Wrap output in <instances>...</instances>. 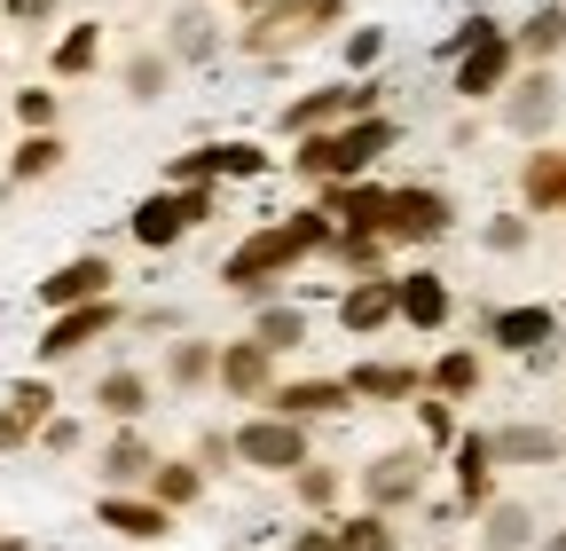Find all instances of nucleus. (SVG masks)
<instances>
[{
	"label": "nucleus",
	"instance_id": "obj_39",
	"mask_svg": "<svg viewBox=\"0 0 566 551\" xmlns=\"http://www.w3.org/2000/svg\"><path fill=\"white\" fill-rule=\"evenodd\" d=\"M292 480H300V505H307V512H331V505H338V489H346L338 465H315V457H307Z\"/></svg>",
	"mask_w": 566,
	"mask_h": 551
},
{
	"label": "nucleus",
	"instance_id": "obj_42",
	"mask_svg": "<svg viewBox=\"0 0 566 551\" xmlns=\"http://www.w3.org/2000/svg\"><path fill=\"white\" fill-rule=\"evenodd\" d=\"M378 55H386V32H378V24H354V32H346V72H354V80H370Z\"/></svg>",
	"mask_w": 566,
	"mask_h": 551
},
{
	"label": "nucleus",
	"instance_id": "obj_36",
	"mask_svg": "<svg viewBox=\"0 0 566 551\" xmlns=\"http://www.w3.org/2000/svg\"><path fill=\"white\" fill-rule=\"evenodd\" d=\"M55 166H63V134L48 126V134H24V143H17L9 181H40V174H55Z\"/></svg>",
	"mask_w": 566,
	"mask_h": 551
},
{
	"label": "nucleus",
	"instance_id": "obj_37",
	"mask_svg": "<svg viewBox=\"0 0 566 551\" xmlns=\"http://www.w3.org/2000/svg\"><path fill=\"white\" fill-rule=\"evenodd\" d=\"M331 536H338V551H394V528H386V512H363V520H331Z\"/></svg>",
	"mask_w": 566,
	"mask_h": 551
},
{
	"label": "nucleus",
	"instance_id": "obj_5",
	"mask_svg": "<svg viewBox=\"0 0 566 551\" xmlns=\"http://www.w3.org/2000/svg\"><path fill=\"white\" fill-rule=\"evenodd\" d=\"M457 229V205L433 181H401L386 189V245H441Z\"/></svg>",
	"mask_w": 566,
	"mask_h": 551
},
{
	"label": "nucleus",
	"instance_id": "obj_23",
	"mask_svg": "<svg viewBox=\"0 0 566 551\" xmlns=\"http://www.w3.org/2000/svg\"><path fill=\"white\" fill-rule=\"evenodd\" d=\"M495 465H558L566 457V434L558 426H495Z\"/></svg>",
	"mask_w": 566,
	"mask_h": 551
},
{
	"label": "nucleus",
	"instance_id": "obj_40",
	"mask_svg": "<svg viewBox=\"0 0 566 551\" xmlns=\"http://www.w3.org/2000/svg\"><path fill=\"white\" fill-rule=\"evenodd\" d=\"M166 80H174V55H134V63H126V95H134V103H158Z\"/></svg>",
	"mask_w": 566,
	"mask_h": 551
},
{
	"label": "nucleus",
	"instance_id": "obj_10",
	"mask_svg": "<svg viewBox=\"0 0 566 551\" xmlns=\"http://www.w3.org/2000/svg\"><path fill=\"white\" fill-rule=\"evenodd\" d=\"M512 72H520L512 32H488L480 48H464V55L449 63V87H457L464 103H488V95H504V87H512Z\"/></svg>",
	"mask_w": 566,
	"mask_h": 551
},
{
	"label": "nucleus",
	"instance_id": "obj_4",
	"mask_svg": "<svg viewBox=\"0 0 566 551\" xmlns=\"http://www.w3.org/2000/svg\"><path fill=\"white\" fill-rule=\"evenodd\" d=\"M205 221H212V189H205V181H189V189L166 181V189H150V197L126 214V229H134L142 252H174V245H181L189 229H205Z\"/></svg>",
	"mask_w": 566,
	"mask_h": 551
},
{
	"label": "nucleus",
	"instance_id": "obj_8",
	"mask_svg": "<svg viewBox=\"0 0 566 551\" xmlns=\"http://www.w3.org/2000/svg\"><path fill=\"white\" fill-rule=\"evenodd\" d=\"M126 323V308H118V292L111 300H87V308H55L48 315V331H40V363H71V355H87L103 331H118Z\"/></svg>",
	"mask_w": 566,
	"mask_h": 551
},
{
	"label": "nucleus",
	"instance_id": "obj_11",
	"mask_svg": "<svg viewBox=\"0 0 566 551\" xmlns=\"http://www.w3.org/2000/svg\"><path fill=\"white\" fill-rule=\"evenodd\" d=\"M480 331H488V347H504V355H543L551 339H558V308H543V300L488 308V315H480Z\"/></svg>",
	"mask_w": 566,
	"mask_h": 551
},
{
	"label": "nucleus",
	"instance_id": "obj_30",
	"mask_svg": "<svg viewBox=\"0 0 566 551\" xmlns=\"http://www.w3.org/2000/svg\"><path fill=\"white\" fill-rule=\"evenodd\" d=\"M424 394H441V402H472V394H480V355H472V347H449L433 371H424Z\"/></svg>",
	"mask_w": 566,
	"mask_h": 551
},
{
	"label": "nucleus",
	"instance_id": "obj_16",
	"mask_svg": "<svg viewBox=\"0 0 566 551\" xmlns=\"http://www.w3.org/2000/svg\"><path fill=\"white\" fill-rule=\"evenodd\" d=\"M417 489H424V449H386V457L363 465V497H370V512H394V505H409Z\"/></svg>",
	"mask_w": 566,
	"mask_h": 551
},
{
	"label": "nucleus",
	"instance_id": "obj_41",
	"mask_svg": "<svg viewBox=\"0 0 566 551\" xmlns=\"http://www.w3.org/2000/svg\"><path fill=\"white\" fill-rule=\"evenodd\" d=\"M417 426H424V441L433 449H457V402H441V394H417Z\"/></svg>",
	"mask_w": 566,
	"mask_h": 551
},
{
	"label": "nucleus",
	"instance_id": "obj_52",
	"mask_svg": "<svg viewBox=\"0 0 566 551\" xmlns=\"http://www.w3.org/2000/svg\"><path fill=\"white\" fill-rule=\"evenodd\" d=\"M472 9H480V0H472Z\"/></svg>",
	"mask_w": 566,
	"mask_h": 551
},
{
	"label": "nucleus",
	"instance_id": "obj_19",
	"mask_svg": "<svg viewBox=\"0 0 566 551\" xmlns=\"http://www.w3.org/2000/svg\"><path fill=\"white\" fill-rule=\"evenodd\" d=\"M48 418H55V386H48V378H17V386H9V409H0V449L40 441Z\"/></svg>",
	"mask_w": 566,
	"mask_h": 551
},
{
	"label": "nucleus",
	"instance_id": "obj_3",
	"mask_svg": "<svg viewBox=\"0 0 566 551\" xmlns=\"http://www.w3.org/2000/svg\"><path fill=\"white\" fill-rule=\"evenodd\" d=\"M338 17H346V0H268V9H252V24L237 32V48L244 55H292V48L323 40Z\"/></svg>",
	"mask_w": 566,
	"mask_h": 551
},
{
	"label": "nucleus",
	"instance_id": "obj_38",
	"mask_svg": "<svg viewBox=\"0 0 566 551\" xmlns=\"http://www.w3.org/2000/svg\"><path fill=\"white\" fill-rule=\"evenodd\" d=\"M212 48H221V32H212V17L181 9V17H174V55H181V63H205Z\"/></svg>",
	"mask_w": 566,
	"mask_h": 551
},
{
	"label": "nucleus",
	"instance_id": "obj_7",
	"mask_svg": "<svg viewBox=\"0 0 566 551\" xmlns=\"http://www.w3.org/2000/svg\"><path fill=\"white\" fill-rule=\"evenodd\" d=\"M378 111V80H346V87H315V95H292L283 103V134H323V126H346V118H370Z\"/></svg>",
	"mask_w": 566,
	"mask_h": 551
},
{
	"label": "nucleus",
	"instance_id": "obj_27",
	"mask_svg": "<svg viewBox=\"0 0 566 551\" xmlns=\"http://www.w3.org/2000/svg\"><path fill=\"white\" fill-rule=\"evenodd\" d=\"M480 543H488V551H527V543H535V512L488 497V505H480Z\"/></svg>",
	"mask_w": 566,
	"mask_h": 551
},
{
	"label": "nucleus",
	"instance_id": "obj_17",
	"mask_svg": "<svg viewBox=\"0 0 566 551\" xmlns=\"http://www.w3.org/2000/svg\"><path fill=\"white\" fill-rule=\"evenodd\" d=\"M394 300H401V323H409V331H441L449 308H457L441 268H401V276H394Z\"/></svg>",
	"mask_w": 566,
	"mask_h": 551
},
{
	"label": "nucleus",
	"instance_id": "obj_28",
	"mask_svg": "<svg viewBox=\"0 0 566 551\" xmlns=\"http://www.w3.org/2000/svg\"><path fill=\"white\" fill-rule=\"evenodd\" d=\"M150 465H158V449L142 441L134 426L111 434V449H103V480H111V489H134V480H150Z\"/></svg>",
	"mask_w": 566,
	"mask_h": 551
},
{
	"label": "nucleus",
	"instance_id": "obj_32",
	"mask_svg": "<svg viewBox=\"0 0 566 551\" xmlns=\"http://www.w3.org/2000/svg\"><path fill=\"white\" fill-rule=\"evenodd\" d=\"M512 48H520L527 63H551V55L566 48V9H558V0H543V9H535V17L512 32Z\"/></svg>",
	"mask_w": 566,
	"mask_h": 551
},
{
	"label": "nucleus",
	"instance_id": "obj_44",
	"mask_svg": "<svg viewBox=\"0 0 566 551\" xmlns=\"http://www.w3.org/2000/svg\"><path fill=\"white\" fill-rule=\"evenodd\" d=\"M17 118H24V134H48L55 126V87H24L17 95Z\"/></svg>",
	"mask_w": 566,
	"mask_h": 551
},
{
	"label": "nucleus",
	"instance_id": "obj_34",
	"mask_svg": "<svg viewBox=\"0 0 566 551\" xmlns=\"http://www.w3.org/2000/svg\"><path fill=\"white\" fill-rule=\"evenodd\" d=\"M331 260H338L346 276H394V268H386V237H378V229H338V237H331Z\"/></svg>",
	"mask_w": 566,
	"mask_h": 551
},
{
	"label": "nucleus",
	"instance_id": "obj_50",
	"mask_svg": "<svg viewBox=\"0 0 566 551\" xmlns=\"http://www.w3.org/2000/svg\"><path fill=\"white\" fill-rule=\"evenodd\" d=\"M229 9H268V0H229Z\"/></svg>",
	"mask_w": 566,
	"mask_h": 551
},
{
	"label": "nucleus",
	"instance_id": "obj_24",
	"mask_svg": "<svg viewBox=\"0 0 566 551\" xmlns=\"http://www.w3.org/2000/svg\"><path fill=\"white\" fill-rule=\"evenodd\" d=\"M488 480H495V441L488 434H457V505L464 512L488 505Z\"/></svg>",
	"mask_w": 566,
	"mask_h": 551
},
{
	"label": "nucleus",
	"instance_id": "obj_46",
	"mask_svg": "<svg viewBox=\"0 0 566 551\" xmlns=\"http://www.w3.org/2000/svg\"><path fill=\"white\" fill-rule=\"evenodd\" d=\"M0 17H17V24H48V17H55V0H0Z\"/></svg>",
	"mask_w": 566,
	"mask_h": 551
},
{
	"label": "nucleus",
	"instance_id": "obj_14",
	"mask_svg": "<svg viewBox=\"0 0 566 551\" xmlns=\"http://www.w3.org/2000/svg\"><path fill=\"white\" fill-rule=\"evenodd\" d=\"M386 323H401L394 276H354V284L338 292V331H346V339H370V331H386Z\"/></svg>",
	"mask_w": 566,
	"mask_h": 551
},
{
	"label": "nucleus",
	"instance_id": "obj_21",
	"mask_svg": "<svg viewBox=\"0 0 566 551\" xmlns=\"http://www.w3.org/2000/svg\"><path fill=\"white\" fill-rule=\"evenodd\" d=\"M95 512H103V528H111V536H134V543H158V536H174V512H166L158 497H126V489H111Z\"/></svg>",
	"mask_w": 566,
	"mask_h": 551
},
{
	"label": "nucleus",
	"instance_id": "obj_49",
	"mask_svg": "<svg viewBox=\"0 0 566 551\" xmlns=\"http://www.w3.org/2000/svg\"><path fill=\"white\" fill-rule=\"evenodd\" d=\"M535 551H566V528H558V536H543V543H535Z\"/></svg>",
	"mask_w": 566,
	"mask_h": 551
},
{
	"label": "nucleus",
	"instance_id": "obj_6",
	"mask_svg": "<svg viewBox=\"0 0 566 551\" xmlns=\"http://www.w3.org/2000/svg\"><path fill=\"white\" fill-rule=\"evenodd\" d=\"M237 465H252V472H300L315 449H307V426L300 418H275V409H260V418H244L237 434Z\"/></svg>",
	"mask_w": 566,
	"mask_h": 551
},
{
	"label": "nucleus",
	"instance_id": "obj_15",
	"mask_svg": "<svg viewBox=\"0 0 566 551\" xmlns=\"http://www.w3.org/2000/svg\"><path fill=\"white\" fill-rule=\"evenodd\" d=\"M268 409H275V418L315 426V418H338V409H354V394H346V378H275V386H268Z\"/></svg>",
	"mask_w": 566,
	"mask_h": 551
},
{
	"label": "nucleus",
	"instance_id": "obj_53",
	"mask_svg": "<svg viewBox=\"0 0 566 551\" xmlns=\"http://www.w3.org/2000/svg\"><path fill=\"white\" fill-rule=\"evenodd\" d=\"M0 551H9V543H0Z\"/></svg>",
	"mask_w": 566,
	"mask_h": 551
},
{
	"label": "nucleus",
	"instance_id": "obj_22",
	"mask_svg": "<svg viewBox=\"0 0 566 551\" xmlns=\"http://www.w3.org/2000/svg\"><path fill=\"white\" fill-rule=\"evenodd\" d=\"M346 394L354 402H417L424 394V371L417 363H354L346 371Z\"/></svg>",
	"mask_w": 566,
	"mask_h": 551
},
{
	"label": "nucleus",
	"instance_id": "obj_9",
	"mask_svg": "<svg viewBox=\"0 0 566 551\" xmlns=\"http://www.w3.org/2000/svg\"><path fill=\"white\" fill-rule=\"evenodd\" d=\"M268 174V150L260 143H205V150H181L174 166H166V181L174 189H189V181H260Z\"/></svg>",
	"mask_w": 566,
	"mask_h": 551
},
{
	"label": "nucleus",
	"instance_id": "obj_20",
	"mask_svg": "<svg viewBox=\"0 0 566 551\" xmlns=\"http://www.w3.org/2000/svg\"><path fill=\"white\" fill-rule=\"evenodd\" d=\"M212 378H221L237 402H268V386H275V355L244 331V339H229V347H221V371H212Z\"/></svg>",
	"mask_w": 566,
	"mask_h": 551
},
{
	"label": "nucleus",
	"instance_id": "obj_18",
	"mask_svg": "<svg viewBox=\"0 0 566 551\" xmlns=\"http://www.w3.org/2000/svg\"><path fill=\"white\" fill-rule=\"evenodd\" d=\"M323 214H331V229H378L386 237V181H323Z\"/></svg>",
	"mask_w": 566,
	"mask_h": 551
},
{
	"label": "nucleus",
	"instance_id": "obj_33",
	"mask_svg": "<svg viewBox=\"0 0 566 551\" xmlns=\"http://www.w3.org/2000/svg\"><path fill=\"white\" fill-rule=\"evenodd\" d=\"M150 497H158L166 512H181V505H197V497H205V465H181V457H158V465H150Z\"/></svg>",
	"mask_w": 566,
	"mask_h": 551
},
{
	"label": "nucleus",
	"instance_id": "obj_48",
	"mask_svg": "<svg viewBox=\"0 0 566 551\" xmlns=\"http://www.w3.org/2000/svg\"><path fill=\"white\" fill-rule=\"evenodd\" d=\"M292 551H338V536H331V528H300V543H292Z\"/></svg>",
	"mask_w": 566,
	"mask_h": 551
},
{
	"label": "nucleus",
	"instance_id": "obj_43",
	"mask_svg": "<svg viewBox=\"0 0 566 551\" xmlns=\"http://www.w3.org/2000/svg\"><path fill=\"white\" fill-rule=\"evenodd\" d=\"M488 32H504V24H495V17H488V9H472V17H464V24H457V32H449V40H441V63H457V55H464V48H480V40H488Z\"/></svg>",
	"mask_w": 566,
	"mask_h": 551
},
{
	"label": "nucleus",
	"instance_id": "obj_31",
	"mask_svg": "<svg viewBox=\"0 0 566 551\" xmlns=\"http://www.w3.org/2000/svg\"><path fill=\"white\" fill-rule=\"evenodd\" d=\"M95 402H103V418H118V426H134L142 409H150V378L142 371H103V386H95Z\"/></svg>",
	"mask_w": 566,
	"mask_h": 551
},
{
	"label": "nucleus",
	"instance_id": "obj_12",
	"mask_svg": "<svg viewBox=\"0 0 566 551\" xmlns=\"http://www.w3.org/2000/svg\"><path fill=\"white\" fill-rule=\"evenodd\" d=\"M551 118H558V72H551V63H535V72H512V87H504V126L527 134V143H543Z\"/></svg>",
	"mask_w": 566,
	"mask_h": 551
},
{
	"label": "nucleus",
	"instance_id": "obj_25",
	"mask_svg": "<svg viewBox=\"0 0 566 551\" xmlns=\"http://www.w3.org/2000/svg\"><path fill=\"white\" fill-rule=\"evenodd\" d=\"M558 189H566V150H527L520 205H527V214H558Z\"/></svg>",
	"mask_w": 566,
	"mask_h": 551
},
{
	"label": "nucleus",
	"instance_id": "obj_1",
	"mask_svg": "<svg viewBox=\"0 0 566 551\" xmlns=\"http://www.w3.org/2000/svg\"><path fill=\"white\" fill-rule=\"evenodd\" d=\"M331 214L323 205H300V214H283V221H268V229H252L229 260H221V284L237 292V300H252V308H268L275 300V284L292 276L300 260H315V252H331Z\"/></svg>",
	"mask_w": 566,
	"mask_h": 551
},
{
	"label": "nucleus",
	"instance_id": "obj_29",
	"mask_svg": "<svg viewBox=\"0 0 566 551\" xmlns=\"http://www.w3.org/2000/svg\"><path fill=\"white\" fill-rule=\"evenodd\" d=\"M95 55H103V24H71V32L48 48V72H55V80H87Z\"/></svg>",
	"mask_w": 566,
	"mask_h": 551
},
{
	"label": "nucleus",
	"instance_id": "obj_26",
	"mask_svg": "<svg viewBox=\"0 0 566 551\" xmlns=\"http://www.w3.org/2000/svg\"><path fill=\"white\" fill-rule=\"evenodd\" d=\"M252 339L268 355H292V347H307V308H292V300H268V308H252Z\"/></svg>",
	"mask_w": 566,
	"mask_h": 551
},
{
	"label": "nucleus",
	"instance_id": "obj_51",
	"mask_svg": "<svg viewBox=\"0 0 566 551\" xmlns=\"http://www.w3.org/2000/svg\"><path fill=\"white\" fill-rule=\"evenodd\" d=\"M558 214H566V189H558Z\"/></svg>",
	"mask_w": 566,
	"mask_h": 551
},
{
	"label": "nucleus",
	"instance_id": "obj_2",
	"mask_svg": "<svg viewBox=\"0 0 566 551\" xmlns=\"http://www.w3.org/2000/svg\"><path fill=\"white\" fill-rule=\"evenodd\" d=\"M401 143V126L386 118V111H370V118H346V126H323V134H300V150H292V174L300 181H363L386 150Z\"/></svg>",
	"mask_w": 566,
	"mask_h": 551
},
{
	"label": "nucleus",
	"instance_id": "obj_13",
	"mask_svg": "<svg viewBox=\"0 0 566 551\" xmlns=\"http://www.w3.org/2000/svg\"><path fill=\"white\" fill-rule=\"evenodd\" d=\"M111 284H118V268L103 252H80V260H63L55 276H40V308L48 315L55 308H87V300H111Z\"/></svg>",
	"mask_w": 566,
	"mask_h": 551
},
{
	"label": "nucleus",
	"instance_id": "obj_47",
	"mask_svg": "<svg viewBox=\"0 0 566 551\" xmlns=\"http://www.w3.org/2000/svg\"><path fill=\"white\" fill-rule=\"evenodd\" d=\"M40 441H48V449H80V426H71V418H48Z\"/></svg>",
	"mask_w": 566,
	"mask_h": 551
},
{
	"label": "nucleus",
	"instance_id": "obj_35",
	"mask_svg": "<svg viewBox=\"0 0 566 551\" xmlns=\"http://www.w3.org/2000/svg\"><path fill=\"white\" fill-rule=\"evenodd\" d=\"M212 371H221V347L212 339H174V355H166V378L189 394V386H205Z\"/></svg>",
	"mask_w": 566,
	"mask_h": 551
},
{
	"label": "nucleus",
	"instance_id": "obj_45",
	"mask_svg": "<svg viewBox=\"0 0 566 551\" xmlns=\"http://www.w3.org/2000/svg\"><path fill=\"white\" fill-rule=\"evenodd\" d=\"M488 252H527V214H495L488 221Z\"/></svg>",
	"mask_w": 566,
	"mask_h": 551
}]
</instances>
